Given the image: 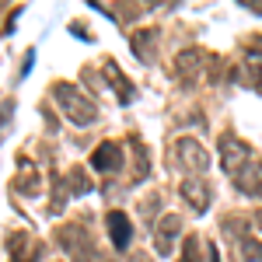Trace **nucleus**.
Instances as JSON below:
<instances>
[{"label": "nucleus", "instance_id": "1", "mask_svg": "<svg viewBox=\"0 0 262 262\" xmlns=\"http://www.w3.org/2000/svg\"><path fill=\"white\" fill-rule=\"evenodd\" d=\"M53 95H56V101H60L63 108H67V116L77 122V126H88V122L98 119V108L91 105V101L84 98L81 91L74 88V84H56L53 88Z\"/></svg>", "mask_w": 262, "mask_h": 262}, {"label": "nucleus", "instance_id": "7", "mask_svg": "<svg viewBox=\"0 0 262 262\" xmlns=\"http://www.w3.org/2000/svg\"><path fill=\"white\" fill-rule=\"evenodd\" d=\"M200 67H203V53H200V49H189V53H182V56H179V74H182V77H192Z\"/></svg>", "mask_w": 262, "mask_h": 262}, {"label": "nucleus", "instance_id": "8", "mask_svg": "<svg viewBox=\"0 0 262 262\" xmlns=\"http://www.w3.org/2000/svg\"><path fill=\"white\" fill-rule=\"evenodd\" d=\"M259 164H248V168H242V171H234V182H238V189L242 192H255V179H259Z\"/></svg>", "mask_w": 262, "mask_h": 262}, {"label": "nucleus", "instance_id": "6", "mask_svg": "<svg viewBox=\"0 0 262 262\" xmlns=\"http://www.w3.org/2000/svg\"><path fill=\"white\" fill-rule=\"evenodd\" d=\"M245 154H248V150H245L242 143H234V137H224L221 140V158H224V168H227V171H234Z\"/></svg>", "mask_w": 262, "mask_h": 262}, {"label": "nucleus", "instance_id": "4", "mask_svg": "<svg viewBox=\"0 0 262 262\" xmlns=\"http://www.w3.org/2000/svg\"><path fill=\"white\" fill-rule=\"evenodd\" d=\"M119 161H122V147L119 143H101L98 150H95V158H91V164L98 168V171H116L119 168Z\"/></svg>", "mask_w": 262, "mask_h": 262}, {"label": "nucleus", "instance_id": "3", "mask_svg": "<svg viewBox=\"0 0 262 262\" xmlns=\"http://www.w3.org/2000/svg\"><path fill=\"white\" fill-rule=\"evenodd\" d=\"M179 154H182V161H185V168L189 171H206V164H210V158H206V150H203L196 140H182L179 143Z\"/></svg>", "mask_w": 262, "mask_h": 262}, {"label": "nucleus", "instance_id": "11", "mask_svg": "<svg viewBox=\"0 0 262 262\" xmlns=\"http://www.w3.org/2000/svg\"><path fill=\"white\" fill-rule=\"evenodd\" d=\"M70 189H74V192H88V189H91V182H88L81 171L74 168V171H70Z\"/></svg>", "mask_w": 262, "mask_h": 262}, {"label": "nucleus", "instance_id": "12", "mask_svg": "<svg viewBox=\"0 0 262 262\" xmlns=\"http://www.w3.org/2000/svg\"><path fill=\"white\" fill-rule=\"evenodd\" d=\"M196 245H200L196 238H185V259H182V262H200V255H196Z\"/></svg>", "mask_w": 262, "mask_h": 262}, {"label": "nucleus", "instance_id": "5", "mask_svg": "<svg viewBox=\"0 0 262 262\" xmlns=\"http://www.w3.org/2000/svg\"><path fill=\"white\" fill-rule=\"evenodd\" d=\"M182 196H189L192 210L203 213V210H206V200H210V189H206L200 179H189V182H182Z\"/></svg>", "mask_w": 262, "mask_h": 262}, {"label": "nucleus", "instance_id": "2", "mask_svg": "<svg viewBox=\"0 0 262 262\" xmlns=\"http://www.w3.org/2000/svg\"><path fill=\"white\" fill-rule=\"evenodd\" d=\"M108 234H112V245L119 248V252H126V245L133 242V224H129V217L122 213V210H112L108 217Z\"/></svg>", "mask_w": 262, "mask_h": 262}, {"label": "nucleus", "instance_id": "13", "mask_svg": "<svg viewBox=\"0 0 262 262\" xmlns=\"http://www.w3.org/2000/svg\"><path fill=\"white\" fill-rule=\"evenodd\" d=\"M255 224H259V231H262V213H255Z\"/></svg>", "mask_w": 262, "mask_h": 262}, {"label": "nucleus", "instance_id": "9", "mask_svg": "<svg viewBox=\"0 0 262 262\" xmlns=\"http://www.w3.org/2000/svg\"><path fill=\"white\" fill-rule=\"evenodd\" d=\"M179 224H182V221H179V217H175V213H168V217H164V221H161V227H158V234L171 242V238H175V234H179V231H182Z\"/></svg>", "mask_w": 262, "mask_h": 262}, {"label": "nucleus", "instance_id": "10", "mask_svg": "<svg viewBox=\"0 0 262 262\" xmlns=\"http://www.w3.org/2000/svg\"><path fill=\"white\" fill-rule=\"evenodd\" d=\"M242 252L248 262H262V242H252V238H242Z\"/></svg>", "mask_w": 262, "mask_h": 262}, {"label": "nucleus", "instance_id": "14", "mask_svg": "<svg viewBox=\"0 0 262 262\" xmlns=\"http://www.w3.org/2000/svg\"><path fill=\"white\" fill-rule=\"evenodd\" d=\"M133 262H150V259H147V255H140V259H133Z\"/></svg>", "mask_w": 262, "mask_h": 262}]
</instances>
